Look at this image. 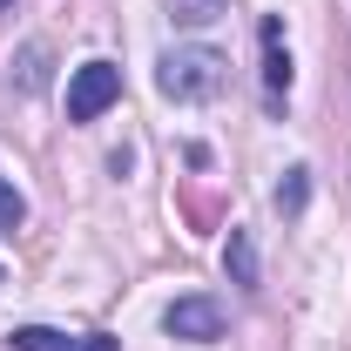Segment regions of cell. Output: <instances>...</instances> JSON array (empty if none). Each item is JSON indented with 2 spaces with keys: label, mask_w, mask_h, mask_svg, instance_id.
<instances>
[{
  "label": "cell",
  "mask_w": 351,
  "mask_h": 351,
  "mask_svg": "<svg viewBox=\"0 0 351 351\" xmlns=\"http://www.w3.org/2000/svg\"><path fill=\"white\" fill-rule=\"evenodd\" d=\"M156 88L169 101H210V95H223V54L217 47H169L156 61Z\"/></svg>",
  "instance_id": "obj_1"
},
{
  "label": "cell",
  "mask_w": 351,
  "mask_h": 351,
  "mask_svg": "<svg viewBox=\"0 0 351 351\" xmlns=\"http://www.w3.org/2000/svg\"><path fill=\"white\" fill-rule=\"evenodd\" d=\"M108 101H122V68L115 61H82L68 82V122H95Z\"/></svg>",
  "instance_id": "obj_2"
},
{
  "label": "cell",
  "mask_w": 351,
  "mask_h": 351,
  "mask_svg": "<svg viewBox=\"0 0 351 351\" xmlns=\"http://www.w3.org/2000/svg\"><path fill=\"white\" fill-rule=\"evenodd\" d=\"M162 331L182 338V345H217L223 338V311L210 304V298H176V304L162 311Z\"/></svg>",
  "instance_id": "obj_3"
},
{
  "label": "cell",
  "mask_w": 351,
  "mask_h": 351,
  "mask_svg": "<svg viewBox=\"0 0 351 351\" xmlns=\"http://www.w3.org/2000/svg\"><path fill=\"white\" fill-rule=\"evenodd\" d=\"M263 95H270V108L291 95V47H284V21L277 14L263 21Z\"/></svg>",
  "instance_id": "obj_4"
},
{
  "label": "cell",
  "mask_w": 351,
  "mask_h": 351,
  "mask_svg": "<svg viewBox=\"0 0 351 351\" xmlns=\"http://www.w3.org/2000/svg\"><path fill=\"white\" fill-rule=\"evenodd\" d=\"M223 270H230L237 284H257V250H250L243 230H230V243H223Z\"/></svg>",
  "instance_id": "obj_5"
},
{
  "label": "cell",
  "mask_w": 351,
  "mask_h": 351,
  "mask_svg": "<svg viewBox=\"0 0 351 351\" xmlns=\"http://www.w3.org/2000/svg\"><path fill=\"white\" fill-rule=\"evenodd\" d=\"M304 203H311V169H291L284 182H277V217H284V223L304 217Z\"/></svg>",
  "instance_id": "obj_6"
},
{
  "label": "cell",
  "mask_w": 351,
  "mask_h": 351,
  "mask_svg": "<svg viewBox=\"0 0 351 351\" xmlns=\"http://www.w3.org/2000/svg\"><path fill=\"white\" fill-rule=\"evenodd\" d=\"M14 351H82L68 331H47V324H21L14 331Z\"/></svg>",
  "instance_id": "obj_7"
},
{
  "label": "cell",
  "mask_w": 351,
  "mask_h": 351,
  "mask_svg": "<svg viewBox=\"0 0 351 351\" xmlns=\"http://www.w3.org/2000/svg\"><path fill=\"white\" fill-rule=\"evenodd\" d=\"M21 217H27V203H21V189L0 176V230H21Z\"/></svg>",
  "instance_id": "obj_8"
},
{
  "label": "cell",
  "mask_w": 351,
  "mask_h": 351,
  "mask_svg": "<svg viewBox=\"0 0 351 351\" xmlns=\"http://www.w3.org/2000/svg\"><path fill=\"white\" fill-rule=\"evenodd\" d=\"M217 14H223V0H176V21H189V27H203Z\"/></svg>",
  "instance_id": "obj_9"
},
{
  "label": "cell",
  "mask_w": 351,
  "mask_h": 351,
  "mask_svg": "<svg viewBox=\"0 0 351 351\" xmlns=\"http://www.w3.org/2000/svg\"><path fill=\"white\" fill-rule=\"evenodd\" d=\"M82 351H115V338H101V331H95V338H88Z\"/></svg>",
  "instance_id": "obj_10"
},
{
  "label": "cell",
  "mask_w": 351,
  "mask_h": 351,
  "mask_svg": "<svg viewBox=\"0 0 351 351\" xmlns=\"http://www.w3.org/2000/svg\"><path fill=\"white\" fill-rule=\"evenodd\" d=\"M7 7H14V0H0V14H7Z\"/></svg>",
  "instance_id": "obj_11"
}]
</instances>
